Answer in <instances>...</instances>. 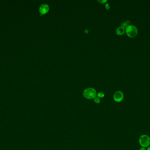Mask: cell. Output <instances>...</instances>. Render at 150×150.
<instances>
[{"mask_svg": "<svg viewBox=\"0 0 150 150\" xmlns=\"http://www.w3.org/2000/svg\"><path fill=\"white\" fill-rule=\"evenodd\" d=\"M97 91L93 88H88L85 89L83 92V96L87 99H92L96 97Z\"/></svg>", "mask_w": 150, "mask_h": 150, "instance_id": "obj_1", "label": "cell"}, {"mask_svg": "<svg viewBox=\"0 0 150 150\" xmlns=\"http://www.w3.org/2000/svg\"><path fill=\"white\" fill-rule=\"evenodd\" d=\"M126 34L128 37L133 38L136 37L138 34L137 27L133 25H130L125 29Z\"/></svg>", "mask_w": 150, "mask_h": 150, "instance_id": "obj_2", "label": "cell"}, {"mask_svg": "<svg viewBox=\"0 0 150 150\" xmlns=\"http://www.w3.org/2000/svg\"><path fill=\"white\" fill-rule=\"evenodd\" d=\"M139 143L142 147H148L150 145V137L146 134H143L140 136Z\"/></svg>", "mask_w": 150, "mask_h": 150, "instance_id": "obj_3", "label": "cell"}, {"mask_svg": "<svg viewBox=\"0 0 150 150\" xmlns=\"http://www.w3.org/2000/svg\"><path fill=\"white\" fill-rule=\"evenodd\" d=\"M124 98V95L122 92L118 91L116 92L113 95L114 100L116 102H120L122 101Z\"/></svg>", "mask_w": 150, "mask_h": 150, "instance_id": "obj_4", "label": "cell"}, {"mask_svg": "<svg viewBox=\"0 0 150 150\" xmlns=\"http://www.w3.org/2000/svg\"><path fill=\"white\" fill-rule=\"evenodd\" d=\"M49 6L47 4H43L40 6L39 8V11L41 14H45L49 11Z\"/></svg>", "mask_w": 150, "mask_h": 150, "instance_id": "obj_5", "label": "cell"}, {"mask_svg": "<svg viewBox=\"0 0 150 150\" xmlns=\"http://www.w3.org/2000/svg\"><path fill=\"white\" fill-rule=\"evenodd\" d=\"M125 32V29L122 26H120L117 28L116 30V33L117 35H122Z\"/></svg>", "mask_w": 150, "mask_h": 150, "instance_id": "obj_6", "label": "cell"}, {"mask_svg": "<svg viewBox=\"0 0 150 150\" xmlns=\"http://www.w3.org/2000/svg\"><path fill=\"white\" fill-rule=\"evenodd\" d=\"M130 23H130V21L127 20V21L124 22H123V23H122L121 25V26L123 27H124L125 29L129 25H130Z\"/></svg>", "mask_w": 150, "mask_h": 150, "instance_id": "obj_7", "label": "cell"}, {"mask_svg": "<svg viewBox=\"0 0 150 150\" xmlns=\"http://www.w3.org/2000/svg\"><path fill=\"white\" fill-rule=\"evenodd\" d=\"M98 96L99 98H103L104 97V93L103 92H99L98 93Z\"/></svg>", "mask_w": 150, "mask_h": 150, "instance_id": "obj_8", "label": "cell"}, {"mask_svg": "<svg viewBox=\"0 0 150 150\" xmlns=\"http://www.w3.org/2000/svg\"><path fill=\"white\" fill-rule=\"evenodd\" d=\"M94 101L96 104H98L100 103V99L98 97H96L94 98Z\"/></svg>", "mask_w": 150, "mask_h": 150, "instance_id": "obj_9", "label": "cell"}, {"mask_svg": "<svg viewBox=\"0 0 150 150\" xmlns=\"http://www.w3.org/2000/svg\"><path fill=\"white\" fill-rule=\"evenodd\" d=\"M98 1L99 2L102 4V3H105V2H106L107 0H98Z\"/></svg>", "mask_w": 150, "mask_h": 150, "instance_id": "obj_10", "label": "cell"}, {"mask_svg": "<svg viewBox=\"0 0 150 150\" xmlns=\"http://www.w3.org/2000/svg\"><path fill=\"white\" fill-rule=\"evenodd\" d=\"M105 7H106V9H108L110 8V5L108 3H107L105 5Z\"/></svg>", "mask_w": 150, "mask_h": 150, "instance_id": "obj_11", "label": "cell"}, {"mask_svg": "<svg viewBox=\"0 0 150 150\" xmlns=\"http://www.w3.org/2000/svg\"><path fill=\"white\" fill-rule=\"evenodd\" d=\"M139 150H147L146 148L145 147H141L139 149Z\"/></svg>", "mask_w": 150, "mask_h": 150, "instance_id": "obj_12", "label": "cell"}, {"mask_svg": "<svg viewBox=\"0 0 150 150\" xmlns=\"http://www.w3.org/2000/svg\"><path fill=\"white\" fill-rule=\"evenodd\" d=\"M147 150H150V146L147 147Z\"/></svg>", "mask_w": 150, "mask_h": 150, "instance_id": "obj_13", "label": "cell"}]
</instances>
